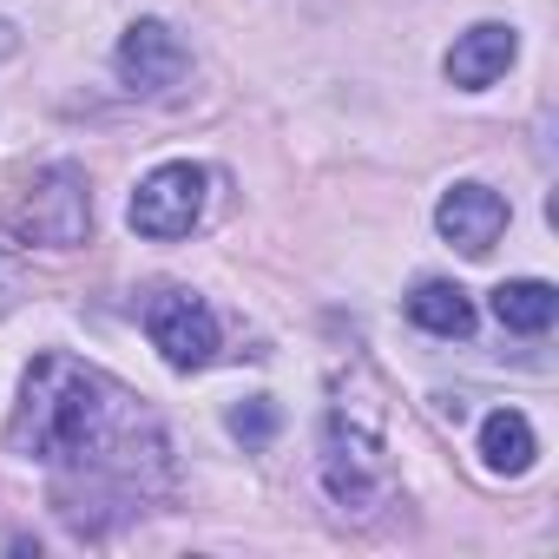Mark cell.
<instances>
[{
  "label": "cell",
  "mask_w": 559,
  "mask_h": 559,
  "mask_svg": "<svg viewBox=\"0 0 559 559\" xmlns=\"http://www.w3.org/2000/svg\"><path fill=\"white\" fill-rule=\"evenodd\" d=\"M14 448L60 480V500H80V493L145 500L165 487V454H171L158 415L132 389H119L106 369H86L60 349L40 356L21 382Z\"/></svg>",
  "instance_id": "cell-1"
},
{
  "label": "cell",
  "mask_w": 559,
  "mask_h": 559,
  "mask_svg": "<svg viewBox=\"0 0 559 559\" xmlns=\"http://www.w3.org/2000/svg\"><path fill=\"white\" fill-rule=\"evenodd\" d=\"M323 487L336 507L369 513L389 493V454H382V415L336 402L323 415Z\"/></svg>",
  "instance_id": "cell-2"
},
{
  "label": "cell",
  "mask_w": 559,
  "mask_h": 559,
  "mask_svg": "<svg viewBox=\"0 0 559 559\" xmlns=\"http://www.w3.org/2000/svg\"><path fill=\"white\" fill-rule=\"evenodd\" d=\"M8 230L21 243H47V250H73L93 230V185L80 165H47L34 171V185L8 204Z\"/></svg>",
  "instance_id": "cell-3"
},
{
  "label": "cell",
  "mask_w": 559,
  "mask_h": 559,
  "mask_svg": "<svg viewBox=\"0 0 559 559\" xmlns=\"http://www.w3.org/2000/svg\"><path fill=\"white\" fill-rule=\"evenodd\" d=\"M198 217H204V171H198V165H185V158H171V165L145 171V178H139V191H132V204H126V224H132L139 237H152V243L191 237V224H198Z\"/></svg>",
  "instance_id": "cell-4"
},
{
  "label": "cell",
  "mask_w": 559,
  "mask_h": 559,
  "mask_svg": "<svg viewBox=\"0 0 559 559\" xmlns=\"http://www.w3.org/2000/svg\"><path fill=\"white\" fill-rule=\"evenodd\" d=\"M145 336H152V349H158L178 376H191V369H204V362L217 356V317H211V304L191 297V290H158L152 310H145Z\"/></svg>",
  "instance_id": "cell-5"
},
{
  "label": "cell",
  "mask_w": 559,
  "mask_h": 559,
  "mask_svg": "<svg viewBox=\"0 0 559 559\" xmlns=\"http://www.w3.org/2000/svg\"><path fill=\"white\" fill-rule=\"evenodd\" d=\"M112 67H119V80H126V93L158 99V93H171V86L191 73V47H185L165 21H132V27L119 34Z\"/></svg>",
  "instance_id": "cell-6"
},
{
  "label": "cell",
  "mask_w": 559,
  "mask_h": 559,
  "mask_svg": "<svg viewBox=\"0 0 559 559\" xmlns=\"http://www.w3.org/2000/svg\"><path fill=\"white\" fill-rule=\"evenodd\" d=\"M507 198L493 191V185H474V178H461V185H448L441 191V204H435V230L461 250V257H487L493 243H500V230H507Z\"/></svg>",
  "instance_id": "cell-7"
},
{
  "label": "cell",
  "mask_w": 559,
  "mask_h": 559,
  "mask_svg": "<svg viewBox=\"0 0 559 559\" xmlns=\"http://www.w3.org/2000/svg\"><path fill=\"white\" fill-rule=\"evenodd\" d=\"M513 60H520V34H513L507 21H480V27H467V34L448 47L441 73H448V86H461V93H480V86H493V80H500Z\"/></svg>",
  "instance_id": "cell-8"
},
{
  "label": "cell",
  "mask_w": 559,
  "mask_h": 559,
  "mask_svg": "<svg viewBox=\"0 0 559 559\" xmlns=\"http://www.w3.org/2000/svg\"><path fill=\"white\" fill-rule=\"evenodd\" d=\"M408 323L428 330V336L461 343V336H474V297H467L461 284H441V276H428V284H415V297H408Z\"/></svg>",
  "instance_id": "cell-9"
},
{
  "label": "cell",
  "mask_w": 559,
  "mask_h": 559,
  "mask_svg": "<svg viewBox=\"0 0 559 559\" xmlns=\"http://www.w3.org/2000/svg\"><path fill=\"white\" fill-rule=\"evenodd\" d=\"M493 317H500V330H513V336H546L552 317H559V290L539 284V276H513V284L493 290Z\"/></svg>",
  "instance_id": "cell-10"
},
{
  "label": "cell",
  "mask_w": 559,
  "mask_h": 559,
  "mask_svg": "<svg viewBox=\"0 0 559 559\" xmlns=\"http://www.w3.org/2000/svg\"><path fill=\"white\" fill-rule=\"evenodd\" d=\"M480 461H487L493 474H526V467L539 461L533 421H526L520 408H493V415L480 421Z\"/></svg>",
  "instance_id": "cell-11"
},
{
  "label": "cell",
  "mask_w": 559,
  "mask_h": 559,
  "mask_svg": "<svg viewBox=\"0 0 559 559\" xmlns=\"http://www.w3.org/2000/svg\"><path fill=\"white\" fill-rule=\"evenodd\" d=\"M276 428H284V415H276V402H263V395H250V402H237V408H230V435H237L243 448L276 441Z\"/></svg>",
  "instance_id": "cell-12"
},
{
  "label": "cell",
  "mask_w": 559,
  "mask_h": 559,
  "mask_svg": "<svg viewBox=\"0 0 559 559\" xmlns=\"http://www.w3.org/2000/svg\"><path fill=\"white\" fill-rule=\"evenodd\" d=\"M21 53V34H14V21H0V60H14Z\"/></svg>",
  "instance_id": "cell-13"
},
{
  "label": "cell",
  "mask_w": 559,
  "mask_h": 559,
  "mask_svg": "<svg viewBox=\"0 0 559 559\" xmlns=\"http://www.w3.org/2000/svg\"><path fill=\"white\" fill-rule=\"evenodd\" d=\"M8 304H14V263L0 257V310H8Z\"/></svg>",
  "instance_id": "cell-14"
}]
</instances>
